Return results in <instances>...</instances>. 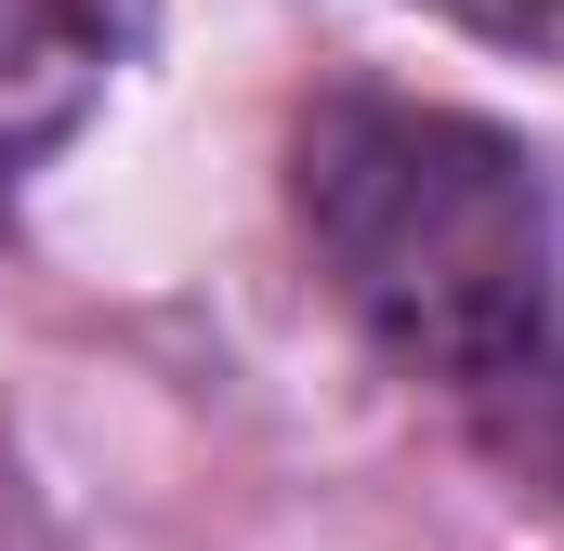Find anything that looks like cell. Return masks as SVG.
I'll list each match as a JSON object with an SVG mask.
<instances>
[{"instance_id": "6da1fadb", "label": "cell", "mask_w": 564, "mask_h": 551, "mask_svg": "<svg viewBox=\"0 0 564 551\" xmlns=\"http://www.w3.org/2000/svg\"><path fill=\"white\" fill-rule=\"evenodd\" d=\"M289 197H302V237L341 315L394 368L486 395L499 368L552 342L564 197L525 132L473 106H421V93H315V119L289 144Z\"/></svg>"}, {"instance_id": "7a4b0ae2", "label": "cell", "mask_w": 564, "mask_h": 551, "mask_svg": "<svg viewBox=\"0 0 564 551\" xmlns=\"http://www.w3.org/2000/svg\"><path fill=\"white\" fill-rule=\"evenodd\" d=\"M119 0H0V171H26L40 144L93 119L106 66H119Z\"/></svg>"}, {"instance_id": "3957f363", "label": "cell", "mask_w": 564, "mask_h": 551, "mask_svg": "<svg viewBox=\"0 0 564 551\" xmlns=\"http://www.w3.org/2000/svg\"><path fill=\"white\" fill-rule=\"evenodd\" d=\"M486 446H499L539 499H564V355H552V342H539L525 368L486 381Z\"/></svg>"}, {"instance_id": "277c9868", "label": "cell", "mask_w": 564, "mask_h": 551, "mask_svg": "<svg viewBox=\"0 0 564 551\" xmlns=\"http://www.w3.org/2000/svg\"><path fill=\"white\" fill-rule=\"evenodd\" d=\"M446 26H473V40H499V53H539L564 66V0H433Z\"/></svg>"}]
</instances>
